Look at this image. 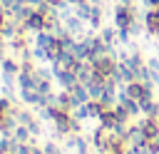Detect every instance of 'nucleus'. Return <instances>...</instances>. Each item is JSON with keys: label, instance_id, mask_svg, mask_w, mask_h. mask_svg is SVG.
<instances>
[{"label": "nucleus", "instance_id": "nucleus-12", "mask_svg": "<svg viewBox=\"0 0 159 154\" xmlns=\"http://www.w3.org/2000/svg\"><path fill=\"white\" fill-rule=\"evenodd\" d=\"M27 129H30V132H32V137H35V134H40V132H42V124H40L37 119H35V122H32V124H30Z\"/></svg>", "mask_w": 159, "mask_h": 154}, {"label": "nucleus", "instance_id": "nucleus-4", "mask_svg": "<svg viewBox=\"0 0 159 154\" xmlns=\"http://www.w3.org/2000/svg\"><path fill=\"white\" fill-rule=\"evenodd\" d=\"M144 25H147V32L149 35H159V7H152L144 15Z\"/></svg>", "mask_w": 159, "mask_h": 154}, {"label": "nucleus", "instance_id": "nucleus-10", "mask_svg": "<svg viewBox=\"0 0 159 154\" xmlns=\"http://www.w3.org/2000/svg\"><path fill=\"white\" fill-rule=\"evenodd\" d=\"M15 154H42V149H40V147H35V144H20Z\"/></svg>", "mask_w": 159, "mask_h": 154}, {"label": "nucleus", "instance_id": "nucleus-9", "mask_svg": "<svg viewBox=\"0 0 159 154\" xmlns=\"http://www.w3.org/2000/svg\"><path fill=\"white\" fill-rule=\"evenodd\" d=\"M99 37H102V40H104V42L112 47V45H114V40H117V27H104Z\"/></svg>", "mask_w": 159, "mask_h": 154}, {"label": "nucleus", "instance_id": "nucleus-15", "mask_svg": "<svg viewBox=\"0 0 159 154\" xmlns=\"http://www.w3.org/2000/svg\"><path fill=\"white\" fill-rule=\"evenodd\" d=\"M70 5H77V2H84V0H67Z\"/></svg>", "mask_w": 159, "mask_h": 154}, {"label": "nucleus", "instance_id": "nucleus-6", "mask_svg": "<svg viewBox=\"0 0 159 154\" xmlns=\"http://www.w3.org/2000/svg\"><path fill=\"white\" fill-rule=\"evenodd\" d=\"M75 15H77L80 20H89V15H92V2H89V0L77 2V5H75Z\"/></svg>", "mask_w": 159, "mask_h": 154}, {"label": "nucleus", "instance_id": "nucleus-13", "mask_svg": "<svg viewBox=\"0 0 159 154\" xmlns=\"http://www.w3.org/2000/svg\"><path fill=\"white\" fill-rule=\"evenodd\" d=\"M0 109H2V112H12V107H10V99H7V97H0Z\"/></svg>", "mask_w": 159, "mask_h": 154}, {"label": "nucleus", "instance_id": "nucleus-5", "mask_svg": "<svg viewBox=\"0 0 159 154\" xmlns=\"http://www.w3.org/2000/svg\"><path fill=\"white\" fill-rule=\"evenodd\" d=\"M0 67H2V75H12V77L20 75V62H15V60H10V57H5V60L0 62Z\"/></svg>", "mask_w": 159, "mask_h": 154}, {"label": "nucleus", "instance_id": "nucleus-1", "mask_svg": "<svg viewBox=\"0 0 159 154\" xmlns=\"http://www.w3.org/2000/svg\"><path fill=\"white\" fill-rule=\"evenodd\" d=\"M132 22H134V12H132V7L117 2V7H114V27H129Z\"/></svg>", "mask_w": 159, "mask_h": 154}, {"label": "nucleus", "instance_id": "nucleus-3", "mask_svg": "<svg viewBox=\"0 0 159 154\" xmlns=\"http://www.w3.org/2000/svg\"><path fill=\"white\" fill-rule=\"evenodd\" d=\"M45 25H47V17L35 7V12L30 15V20L25 22V30H27V32H40V30H45Z\"/></svg>", "mask_w": 159, "mask_h": 154}, {"label": "nucleus", "instance_id": "nucleus-7", "mask_svg": "<svg viewBox=\"0 0 159 154\" xmlns=\"http://www.w3.org/2000/svg\"><path fill=\"white\" fill-rule=\"evenodd\" d=\"M15 117H17V124H22V127H30L37 119V114H32L27 109H15Z\"/></svg>", "mask_w": 159, "mask_h": 154}, {"label": "nucleus", "instance_id": "nucleus-8", "mask_svg": "<svg viewBox=\"0 0 159 154\" xmlns=\"http://www.w3.org/2000/svg\"><path fill=\"white\" fill-rule=\"evenodd\" d=\"M30 134H32V132H30L27 127H22V124H17V129L12 132V137H15L20 144H27V142H30Z\"/></svg>", "mask_w": 159, "mask_h": 154}, {"label": "nucleus", "instance_id": "nucleus-2", "mask_svg": "<svg viewBox=\"0 0 159 154\" xmlns=\"http://www.w3.org/2000/svg\"><path fill=\"white\" fill-rule=\"evenodd\" d=\"M70 99H72V107H77V104H84V102H89L92 97H89V89H87V84L77 82L75 87H70ZM70 112H72V109H70Z\"/></svg>", "mask_w": 159, "mask_h": 154}, {"label": "nucleus", "instance_id": "nucleus-14", "mask_svg": "<svg viewBox=\"0 0 159 154\" xmlns=\"http://www.w3.org/2000/svg\"><path fill=\"white\" fill-rule=\"evenodd\" d=\"M117 2H119V5H129V7H132V2H134V0H117Z\"/></svg>", "mask_w": 159, "mask_h": 154}, {"label": "nucleus", "instance_id": "nucleus-11", "mask_svg": "<svg viewBox=\"0 0 159 154\" xmlns=\"http://www.w3.org/2000/svg\"><path fill=\"white\" fill-rule=\"evenodd\" d=\"M147 154H159V134L147 139Z\"/></svg>", "mask_w": 159, "mask_h": 154}]
</instances>
